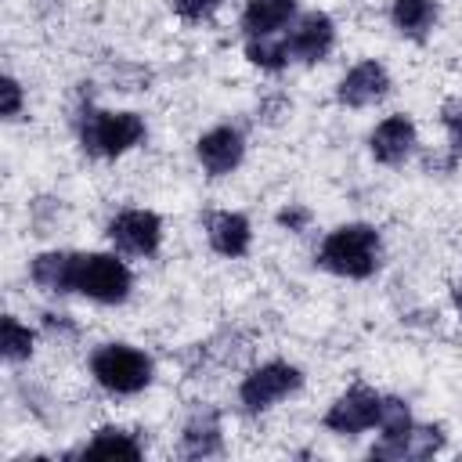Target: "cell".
<instances>
[{"mask_svg": "<svg viewBox=\"0 0 462 462\" xmlns=\"http://www.w3.org/2000/svg\"><path fill=\"white\" fill-rule=\"evenodd\" d=\"M314 260H318L321 271H328V274H336V278H354V282H361V278H372V274L379 271L383 238H379V231H375L372 224H361V220L339 224V227H332V231L321 238Z\"/></svg>", "mask_w": 462, "mask_h": 462, "instance_id": "6da1fadb", "label": "cell"}, {"mask_svg": "<svg viewBox=\"0 0 462 462\" xmlns=\"http://www.w3.org/2000/svg\"><path fill=\"white\" fill-rule=\"evenodd\" d=\"M76 137L90 159H119L148 137V126L137 112L83 108L76 119Z\"/></svg>", "mask_w": 462, "mask_h": 462, "instance_id": "7a4b0ae2", "label": "cell"}, {"mask_svg": "<svg viewBox=\"0 0 462 462\" xmlns=\"http://www.w3.org/2000/svg\"><path fill=\"white\" fill-rule=\"evenodd\" d=\"M90 375L101 390H108L116 397H130L152 383L155 365L144 350H137L130 343H101L90 354Z\"/></svg>", "mask_w": 462, "mask_h": 462, "instance_id": "3957f363", "label": "cell"}, {"mask_svg": "<svg viewBox=\"0 0 462 462\" xmlns=\"http://www.w3.org/2000/svg\"><path fill=\"white\" fill-rule=\"evenodd\" d=\"M130 289H134V271L126 267V260H119L116 253H76L72 292L116 307L130 296Z\"/></svg>", "mask_w": 462, "mask_h": 462, "instance_id": "277c9868", "label": "cell"}, {"mask_svg": "<svg viewBox=\"0 0 462 462\" xmlns=\"http://www.w3.org/2000/svg\"><path fill=\"white\" fill-rule=\"evenodd\" d=\"M300 386H303V372L296 365H289V361H263L260 368H253L238 383V404H242V411L256 415V411H267L278 401L292 397Z\"/></svg>", "mask_w": 462, "mask_h": 462, "instance_id": "5b68a950", "label": "cell"}, {"mask_svg": "<svg viewBox=\"0 0 462 462\" xmlns=\"http://www.w3.org/2000/svg\"><path fill=\"white\" fill-rule=\"evenodd\" d=\"M105 235L119 256H152L162 245V217L152 209L130 206L105 224Z\"/></svg>", "mask_w": 462, "mask_h": 462, "instance_id": "8992f818", "label": "cell"}, {"mask_svg": "<svg viewBox=\"0 0 462 462\" xmlns=\"http://www.w3.org/2000/svg\"><path fill=\"white\" fill-rule=\"evenodd\" d=\"M379 411H383V393H375L365 383H354L346 393H339L328 404V411L321 415V426L339 437H357V433L379 426Z\"/></svg>", "mask_w": 462, "mask_h": 462, "instance_id": "52a82bcc", "label": "cell"}, {"mask_svg": "<svg viewBox=\"0 0 462 462\" xmlns=\"http://www.w3.org/2000/svg\"><path fill=\"white\" fill-rule=\"evenodd\" d=\"M282 36H285L289 61H296V65H318L336 47V22L325 11H307Z\"/></svg>", "mask_w": 462, "mask_h": 462, "instance_id": "ba28073f", "label": "cell"}, {"mask_svg": "<svg viewBox=\"0 0 462 462\" xmlns=\"http://www.w3.org/2000/svg\"><path fill=\"white\" fill-rule=\"evenodd\" d=\"M390 94V72L386 65H379L375 58H365L357 65H350L343 72V79L336 83V101L346 108H368L379 105Z\"/></svg>", "mask_w": 462, "mask_h": 462, "instance_id": "9c48e42d", "label": "cell"}, {"mask_svg": "<svg viewBox=\"0 0 462 462\" xmlns=\"http://www.w3.org/2000/svg\"><path fill=\"white\" fill-rule=\"evenodd\" d=\"M195 155H199V162H202V170H206L209 177H227V173L238 170L242 159H245V137H242L238 126L220 123V126L206 130V134L195 141Z\"/></svg>", "mask_w": 462, "mask_h": 462, "instance_id": "30bf717a", "label": "cell"}, {"mask_svg": "<svg viewBox=\"0 0 462 462\" xmlns=\"http://www.w3.org/2000/svg\"><path fill=\"white\" fill-rule=\"evenodd\" d=\"M415 144H419V130H415L411 116H404V112L379 119L375 130L368 134V152L383 166H401L404 159H411Z\"/></svg>", "mask_w": 462, "mask_h": 462, "instance_id": "8fae6325", "label": "cell"}, {"mask_svg": "<svg viewBox=\"0 0 462 462\" xmlns=\"http://www.w3.org/2000/svg\"><path fill=\"white\" fill-rule=\"evenodd\" d=\"M444 448V430L440 426H430V422H415L411 430L397 433V437H379L372 444V458H393V462H404V458H430Z\"/></svg>", "mask_w": 462, "mask_h": 462, "instance_id": "7c38bea8", "label": "cell"}, {"mask_svg": "<svg viewBox=\"0 0 462 462\" xmlns=\"http://www.w3.org/2000/svg\"><path fill=\"white\" fill-rule=\"evenodd\" d=\"M206 242L213 253L235 260V256H245L249 253V242H253V224L245 213H235V209H213L206 213Z\"/></svg>", "mask_w": 462, "mask_h": 462, "instance_id": "4fadbf2b", "label": "cell"}, {"mask_svg": "<svg viewBox=\"0 0 462 462\" xmlns=\"http://www.w3.org/2000/svg\"><path fill=\"white\" fill-rule=\"evenodd\" d=\"M224 451V430L217 408H195L180 430V455L184 458H209Z\"/></svg>", "mask_w": 462, "mask_h": 462, "instance_id": "5bb4252c", "label": "cell"}, {"mask_svg": "<svg viewBox=\"0 0 462 462\" xmlns=\"http://www.w3.org/2000/svg\"><path fill=\"white\" fill-rule=\"evenodd\" d=\"M296 22V0H245L242 7V32L245 40L278 36Z\"/></svg>", "mask_w": 462, "mask_h": 462, "instance_id": "9a60e30c", "label": "cell"}, {"mask_svg": "<svg viewBox=\"0 0 462 462\" xmlns=\"http://www.w3.org/2000/svg\"><path fill=\"white\" fill-rule=\"evenodd\" d=\"M29 278L51 296H69L72 292V278H76V253L47 249V253L32 256L29 260Z\"/></svg>", "mask_w": 462, "mask_h": 462, "instance_id": "2e32d148", "label": "cell"}, {"mask_svg": "<svg viewBox=\"0 0 462 462\" xmlns=\"http://www.w3.org/2000/svg\"><path fill=\"white\" fill-rule=\"evenodd\" d=\"M76 455H83V458H141L144 448H141L137 433H130L123 426H101V430H94V437L83 448L69 451V458H76Z\"/></svg>", "mask_w": 462, "mask_h": 462, "instance_id": "e0dca14e", "label": "cell"}, {"mask_svg": "<svg viewBox=\"0 0 462 462\" xmlns=\"http://www.w3.org/2000/svg\"><path fill=\"white\" fill-rule=\"evenodd\" d=\"M390 22L404 40L426 43V36L437 25V0H393L390 4Z\"/></svg>", "mask_w": 462, "mask_h": 462, "instance_id": "ac0fdd59", "label": "cell"}, {"mask_svg": "<svg viewBox=\"0 0 462 462\" xmlns=\"http://www.w3.org/2000/svg\"><path fill=\"white\" fill-rule=\"evenodd\" d=\"M32 343H36V332L29 325H22L14 314H4V325H0V354L7 365H22L32 357Z\"/></svg>", "mask_w": 462, "mask_h": 462, "instance_id": "d6986e66", "label": "cell"}, {"mask_svg": "<svg viewBox=\"0 0 462 462\" xmlns=\"http://www.w3.org/2000/svg\"><path fill=\"white\" fill-rule=\"evenodd\" d=\"M245 58L263 69V72H282L289 65V51H285V36H256V40H245Z\"/></svg>", "mask_w": 462, "mask_h": 462, "instance_id": "ffe728a7", "label": "cell"}, {"mask_svg": "<svg viewBox=\"0 0 462 462\" xmlns=\"http://www.w3.org/2000/svg\"><path fill=\"white\" fill-rule=\"evenodd\" d=\"M415 419H411V408L408 401L401 397H383V411H379V437H397L404 430H411Z\"/></svg>", "mask_w": 462, "mask_h": 462, "instance_id": "44dd1931", "label": "cell"}, {"mask_svg": "<svg viewBox=\"0 0 462 462\" xmlns=\"http://www.w3.org/2000/svg\"><path fill=\"white\" fill-rule=\"evenodd\" d=\"M440 123H444V130H448L451 148L462 152V94H455V97H448V101L440 105Z\"/></svg>", "mask_w": 462, "mask_h": 462, "instance_id": "7402d4cb", "label": "cell"}, {"mask_svg": "<svg viewBox=\"0 0 462 462\" xmlns=\"http://www.w3.org/2000/svg\"><path fill=\"white\" fill-rule=\"evenodd\" d=\"M170 4L180 22H206L224 7V0H170Z\"/></svg>", "mask_w": 462, "mask_h": 462, "instance_id": "603a6c76", "label": "cell"}, {"mask_svg": "<svg viewBox=\"0 0 462 462\" xmlns=\"http://www.w3.org/2000/svg\"><path fill=\"white\" fill-rule=\"evenodd\" d=\"M22 105H25V90L14 76H4L0 83V116L4 119H18L22 116Z\"/></svg>", "mask_w": 462, "mask_h": 462, "instance_id": "cb8c5ba5", "label": "cell"}, {"mask_svg": "<svg viewBox=\"0 0 462 462\" xmlns=\"http://www.w3.org/2000/svg\"><path fill=\"white\" fill-rule=\"evenodd\" d=\"M278 227H285V231H292V235H303L307 227H310V209L307 206H300V202H289L285 209H278Z\"/></svg>", "mask_w": 462, "mask_h": 462, "instance_id": "d4e9b609", "label": "cell"}, {"mask_svg": "<svg viewBox=\"0 0 462 462\" xmlns=\"http://www.w3.org/2000/svg\"><path fill=\"white\" fill-rule=\"evenodd\" d=\"M43 332H47V336H58V339H76V336H79V325H76L69 314L47 310V314H43Z\"/></svg>", "mask_w": 462, "mask_h": 462, "instance_id": "484cf974", "label": "cell"}, {"mask_svg": "<svg viewBox=\"0 0 462 462\" xmlns=\"http://www.w3.org/2000/svg\"><path fill=\"white\" fill-rule=\"evenodd\" d=\"M455 310H458V318H462V282H458V289H455Z\"/></svg>", "mask_w": 462, "mask_h": 462, "instance_id": "4316f807", "label": "cell"}]
</instances>
